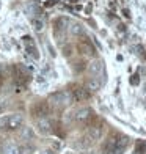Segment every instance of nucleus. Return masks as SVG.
I'll return each instance as SVG.
<instances>
[{"label": "nucleus", "instance_id": "26", "mask_svg": "<svg viewBox=\"0 0 146 154\" xmlns=\"http://www.w3.org/2000/svg\"><path fill=\"white\" fill-rule=\"evenodd\" d=\"M41 154H53V151L52 149H46V151H43Z\"/></svg>", "mask_w": 146, "mask_h": 154}, {"label": "nucleus", "instance_id": "7", "mask_svg": "<svg viewBox=\"0 0 146 154\" xmlns=\"http://www.w3.org/2000/svg\"><path fill=\"white\" fill-rule=\"evenodd\" d=\"M24 124V115L20 113H13L8 116V129L10 131H16Z\"/></svg>", "mask_w": 146, "mask_h": 154}, {"label": "nucleus", "instance_id": "8", "mask_svg": "<svg viewBox=\"0 0 146 154\" xmlns=\"http://www.w3.org/2000/svg\"><path fill=\"white\" fill-rule=\"evenodd\" d=\"M91 116H93V110H91V109H90V107H82V109H79L77 112H75L74 120L79 121V123H85V121H88Z\"/></svg>", "mask_w": 146, "mask_h": 154}, {"label": "nucleus", "instance_id": "6", "mask_svg": "<svg viewBox=\"0 0 146 154\" xmlns=\"http://www.w3.org/2000/svg\"><path fill=\"white\" fill-rule=\"evenodd\" d=\"M36 129L39 134L43 135H49L52 132V123L49 121V118H38L36 121Z\"/></svg>", "mask_w": 146, "mask_h": 154}, {"label": "nucleus", "instance_id": "18", "mask_svg": "<svg viewBox=\"0 0 146 154\" xmlns=\"http://www.w3.org/2000/svg\"><path fill=\"white\" fill-rule=\"evenodd\" d=\"M19 151H20V154H35V146L30 143H25L24 146L19 148Z\"/></svg>", "mask_w": 146, "mask_h": 154}, {"label": "nucleus", "instance_id": "22", "mask_svg": "<svg viewBox=\"0 0 146 154\" xmlns=\"http://www.w3.org/2000/svg\"><path fill=\"white\" fill-rule=\"evenodd\" d=\"M85 68H87V66L83 65V63H75V66H72V69H74L75 72H82Z\"/></svg>", "mask_w": 146, "mask_h": 154}, {"label": "nucleus", "instance_id": "19", "mask_svg": "<svg viewBox=\"0 0 146 154\" xmlns=\"http://www.w3.org/2000/svg\"><path fill=\"white\" fill-rule=\"evenodd\" d=\"M25 51H27V54H29L32 58L39 60V52H38V47H36V46H33V47H27Z\"/></svg>", "mask_w": 146, "mask_h": 154}, {"label": "nucleus", "instance_id": "4", "mask_svg": "<svg viewBox=\"0 0 146 154\" xmlns=\"http://www.w3.org/2000/svg\"><path fill=\"white\" fill-rule=\"evenodd\" d=\"M71 94H72V99L75 102H82V101H87L90 97V91L85 87H74L71 90Z\"/></svg>", "mask_w": 146, "mask_h": 154}, {"label": "nucleus", "instance_id": "1", "mask_svg": "<svg viewBox=\"0 0 146 154\" xmlns=\"http://www.w3.org/2000/svg\"><path fill=\"white\" fill-rule=\"evenodd\" d=\"M47 102L53 104V106H69V104L74 102V99L71 91H53L49 94Z\"/></svg>", "mask_w": 146, "mask_h": 154}, {"label": "nucleus", "instance_id": "24", "mask_svg": "<svg viewBox=\"0 0 146 154\" xmlns=\"http://www.w3.org/2000/svg\"><path fill=\"white\" fill-rule=\"evenodd\" d=\"M138 82H140V80H138V75H134V77L130 79V83H132V85H138Z\"/></svg>", "mask_w": 146, "mask_h": 154}, {"label": "nucleus", "instance_id": "17", "mask_svg": "<svg viewBox=\"0 0 146 154\" xmlns=\"http://www.w3.org/2000/svg\"><path fill=\"white\" fill-rule=\"evenodd\" d=\"M22 44L24 47H33V46H36V41H35L32 36H29V35H25V36H22Z\"/></svg>", "mask_w": 146, "mask_h": 154}, {"label": "nucleus", "instance_id": "14", "mask_svg": "<svg viewBox=\"0 0 146 154\" xmlns=\"http://www.w3.org/2000/svg\"><path fill=\"white\" fill-rule=\"evenodd\" d=\"M129 142H130V138H129L127 135H121L120 138H116V148H120V149L124 151V149L127 148Z\"/></svg>", "mask_w": 146, "mask_h": 154}, {"label": "nucleus", "instance_id": "3", "mask_svg": "<svg viewBox=\"0 0 146 154\" xmlns=\"http://www.w3.org/2000/svg\"><path fill=\"white\" fill-rule=\"evenodd\" d=\"M14 74H16V80L19 83H22V85H24L25 82L30 80V69L27 68V66H24V65H16Z\"/></svg>", "mask_w": 146, "mask_h": 154}, {"label": "nucleus", "instance_id": "5", "mask_svg": "<svg viewBox=\"0 0 146 154\" xmlns=\"http://www.w3.org/2000/svg\"><path fill=\"white\" fill-rule=\"evenodd\" d=\"M32 115L38 118H46V115H49V102H36L32 107Z\"/></svg>", "mask_w": 146, "mask_h": 154}, {"label": "nucleus", "instance_id": "15", "mask_svg": "<svg viewBox=\"0 0 146 154\" xmlns=\"http://www.w3.org/2000/svg\"><path fill=\"white\" fill-rule=\"evenodd\" d=\"M55 29L57 30H65V29H68V25H69V20L66 19V17H58V19H55Z\"/></svg>", "mask_w": 146, "mask_h": 154}, {"label": "nucleus", "instance_id": "11", "mask_svg": "<svg viewBox=\"0 0 146 154\" xmlns=\"http://www.w3.org/2000/svg\"><path fill=\"white\" fill-rule=\"evenodd\" d=\"M85 88L88 90L90 93H96L97 90L101 88V82H99V79H96V77H91V79H88L87 83H85Z\"/></svg>", "mask_w": 146, "mask_h": 154}, {"label": "nucleus", "instance_id": "29", "mask_svg": "<svg viewBox=\"0 0 146 154\" xmlns=\"http://www.w3.org/2000/svg\"><path fill=\"white\" fill-rule=\"evenodd\" d=\"M35 154H41V152H35Z\"/></svg>", "mask_w": 146, "mask_h": 154}, {"label": "nucleus", "instance_id": "23", "mask_svg": "<svg viewBox=\"0 0 146 154\" xmlns=\"http://www.w3.org/2000/svg\"><path fill=\"white\" fill-rule=\"evenodd\" d=\"M71 51H72V47L69 46V44H68V46H65V47H63V55H65V57H69V55L72 54Z\"/></svg>", "mask_w": 146, "mask_h": 154}, {"label": "nucleus", "instance_id": "27", "mask_svg": "<svg viewBox=\"0 0 146 154\" xmlns=\"http://www.w3.org/2000/svg\"><path fill=\"white\" fill-rule=\"evenodd\" d=\"M3 109H5V107H3V104H2V102H0V115H2V113H3Z\"/></svg>", "mask_w": 146, "mask_h": 154}, {"label": "nucleus", "instance_id": "28", "mask_svg": "<svg viewBox=\"0 0 146 154\" xmlns=\"http://www.w3.org/2000/svg\"><path fill=\"white\" fill-rule=\"evenodd\" d=\"M87 154H99V152H97V151H88Z\"/></svg>", "mask_w": 146, "mask_h": 154}, {"label": "nucleus", "instance_id": "21", "mask_svg": "<svg viewBox=\"0 0 146 154\" xmlns=\"http://www.w3.org/2000/svg\"><path fill=\"white\" fill-rule=\"evenodd\" d=\"M8 129V116H0V131Z\"/></svg>", "mask_w": 146, "mask_h": 154}, {"label": "nucleus", "instance_id": "10", "mask_svg": "<svg viewBox=\"0 0 146 154\" xmlns=\"http://www.w3.org/2000/svg\"><path fill=\"white\" fill-rule=\"evenodd\" d=\"M88 72L91 74L93 77L99 75V74L102 72V61H101V60H93V61L88 65Z\"/></svg>", "mask_w": 146, "mask_h": 154}, {"label": "nucleus", "instance_id": "2", "mask_svg": "<svg viewBox=\"0 0 146 154\" xmlns=\"http://www.w3.org/2000/svg\"><path fill=\"white\" fill-rule=\"evenodd\" d=\"M77 49L82 55H85V57H94L96 55V47L91 44V41H88V39H82L77 44Z\"/></svg>", "mask_w": 146, "mask_h": 154}, {"label": "nucleus", "instance_id": "25", "mask_svg": "<svg viewBox=\"0 0 146 154\" xmlns=\"http://www.w3.org/2000/svg\"><path fill=\"white\" fill-rule=\"evenodd\" d=\"M36 82H38V83H44V82H46V79H44V75H43V74H39V75L36 77Z\"/></svg>", "mask_w": 146, "mask_h": 154}, {"label": "nucleus", "instance_id": "13", "mask_svg": "<svg viewBox=\"0 0 146 154\" xmlns=\"http://www.w3.org/2000/svg\"><path fill=\"white\" fill-rule=\"evenodd\" d=\"M35 137V132L32 128H29V126H25V128L20 131V138L24 140V142H29V140H33Z\"/></svg>", "mask_w": 146, "mask_h": 154}, {"label": "nucleus", "instance_id": "20", "mask_svg": "<svg viewBox=\"0 0 146 154\" xmlns=\"http://www.w3.org/2000/svg\"><path fill=\"white\" fill-rule=\"evenodd\" d=\"M33 29H35V32H36V33H41V32L44 30V22L41 19H35L33 20Z\"/></svg>", "mask_w": 146, "mask_h": 154}, {"label": "nucleus", "instance_id": "9", "mask_svg": "<svg viewBox=\"0 0 146 154\" xmlns=\"http://www.w3.org/2000/svg\"><path fill=\"white\" fill-rule=\"evenodd\" d=\"M102 128L101 126H91L88 131H87V137L91 140V142H97V140H101L102 137Z\"/></svg>", "mask_w": 146, "mask_h": 154}, {"label": "nucleus", "instance_id": "12", "mask_svg": "<svg viewBox=\"0 0 146 154\" xmlns=\"http://www.w3.org/2000/svg\"><path fill=\"white\" fill-rule=\"evenodd\" d=\"M68 29L69 32H71V35H74V36H80V35H83V25L79 24V22H69L68 25Z\"/></svg>", "mask_w": 146, "mask_h": 154}, {"label": "nucleus", "instance_id": "16", "mask_svg": "<svg viewBox=\"0 0 146 154\" xmlns=\"http://www.w3.org/2000/svg\"><path fill=\"white\" fill-rule=\"evenodd\" d=\"M3 154H20L19 146L17 145H6L3 149Z\"/></svg>", "mask_w": 146, "mask_h": 154}]
</instances>
